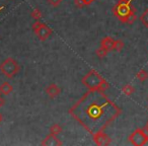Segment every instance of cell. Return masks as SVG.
I'll return each mask as SVG.
<instances>
[{"instance_id": "obj_15", "label": "cell", "mask_w": 148, "mask_h": 146, "mask_svg": "<svg viewBox=\"0 0 148 146\" xmlns=\"http://www.w3.org/2000/svg\"><path fill=\"white\" fill-rule=\"evenodd\" d=\"M140 21H141L144 27H148V8L145 9L144 12L141 14V16H140Z\"/></svg>"}, {"instance_id": "obj_19", "label": "cell", "mask_w": 148, "mask_h": 146, "mask_svg": "<svg viewBox=\"0 0 148 146\" xmlns=\"http://www.w3.org/2000/svg\"><path fill=\"white\" fill-rule=\"evenodd\" d=\"M74 3H75V5H76L78 8H82V7L86 6V5H85V3L83 2L82 0H74Z\"/></svg>"}, {"instance_id": "obj_22", "label": "cell", "mask_w": 148, "mask_h": 146, "mask_svg": "<svg viewBox=\"0 0 148 146\" xmlns=\"http://www.w3.org/2000/svg\"><path fill=\"white\" fill-rule=\"evenodd\" d=\"M5 104V101H4V99H2V97H0V108L1 107H3V105Z\"/></svg>"}, {"instance_id": "obj_25", "label": "cell", "mask_w": 148, "mask_h": 146, "mask_svg": "<svg viewBox=\"0 0 148 146\" xmlns=\"http://www.w3.org/2000/svg\"><path fill=\"white\" fill-rule=\"evenodd\" d=\"M4 8V6H0V12H1V11H2V9Z\"/></svg>"}, {"instance_id": "obj_18", "label": "cell", "mask_w": 148, "mask_h": 146, "mask_svg": "<svg viewBox=\"0 0 148 146\" xmlns=\"http://www.w3.org/2000/svg\"><path fill=\"white\" fill-rule=\"evenodd\" d=\"M108 53H109V52H108L106 49H103V48H101V47L95 51V54H97V56L99 58H101H101H105L106 56L108 55Z\"/></svg>"}, {"instance_id": "obj_2", "label": "cell", "mask_w": 148, "mask_h": 146, "mask_svg": "<svg viewBox=\"0 0 148 146\" xmlns=\"http://www.w3.org/2000/svg\"><path fill=\"white\" fill-rule=\"evenodd\" d=\"M132 0H119L113 7V13L121 23L132 25L135 23L137 15L136 9L132 6Z\"/></svg>"}, {"instance_id": "obj_3", "label": "cell", "mask_w": 148, "mask_h": 146, "mask_svg": "<svg viewBox=\"0 0 148 146\" xmlns=\"http://www.w3.org/2000/svg\"><path fill=\"white\" fill-rule=\"evenodd\" d=\"M82 84L87 89H101L103 91H106L110 88V84L105 78L101 77V75L95 70H90L82 77L81 80Z\"/></svg>"}, {"instance_id": "obj_10", "label": "cell", "mask_w": 148, "mask_h": 146, "mask_svg": "<svg viewBox=\"0 0 148 146\" xmlns=\"http://www.w3.org/2000/svg\"><path fill=\"white\" fill-rule=\"evenodd\" d=\"M114 44H115V40L111 37H106L101 40V47L106 49L108 52L113 51L114 50Z\"/></svg>"}, {"instance_id": "obj_5", "label": "cell", "mask_w": 148, "mask_h": 146, "mask_svg": "<svg viewBox=\"0 0 148 146\" xmlns=\"http://www.w3.org/2000/svg\"><path fill=\"white\" fill-rule=\"evenodd\" d=\"M129 141L135 146H143L148 142V132L145 129H136L129 136Z\"/></svg>"}, {"instance_id": "obj_8", "label": "cell", "mask_w": 148, "mask_h": 146, "mask_svg": "<svg viewBox=\"0 0 148 146\" xmlns=\"http://www.w3.org/2000/svg\"><path fill=\"white\" fill-rule=\"evenodd\" d=\"M41 144L43 146H61L62 142L57 138V135L50 134L42 141Z\"/></svg>"}, {"instance_id": "obj_14", "label": "cell", "mask_w": 148, "mask_h": 146, "mask_svg": "<svg viewBox=\"0 0 148 146\" xmlns=\"http://www.w3.org/2000/svg\"><path fill=\"white\" fill-rule=\"evenodd\" d=\"M62 127L59 125V124H53V125L50 127L49 131H50V134H53V135H58L62 132Z\"/></svg>"}, {"instance_id": "obj_17", "label": "cell", "mask_w": 148, "mask_h": 146, "mask_svg": "<svg viewBox=\"0 0 148 146\" xmlns=\"http://www.w3.org/2000/svg\"><path fill=\"white\" fill-rule=\"evenodd\" d=\"M31 16L33 17L34 19H36V21H40V19L42 17V12H41V10H40L39 8H35L33 11H32Z\"/></svg>"}, {"instance_id": "obj_6", "label": "cell", "mask_w": 148, "mask_h": 146, "mask_svg": "<svg viewBox=\"0 0 148 146\" xmlns=\"http://www.w3.org/2000/svg\"><path fill=\"white\" fill-rule=\"evenodd\" d=\"M32 29H33L34 33L36 34V36L41 41H46L53 33V31L46 23H40V21H37L36 23H34L33 25H32Z\"/></svg>"}, {"instance_id": "obj_9", "label": "cell", "mask_w": 148, "mask_h": 146, "mask_svg": "<svg viewBox=\"0 0 148 146\" xmlns=\"http://www.w3.org/2000/svg\"><path fill=\"white\" fill-rule=\"evenodd\" d=\"M46 93H47L50 99H55L56 97H58L61 93V88L55 83H51L46 88Z\"/></svg>"}, {"instance_id": "obj_16", "label": "cell", "mask_w": 148, "mask_h": 146, "mask_svg": "<svg viewBox=\"0 0 148 146\" xmlns=\"http://www.w3.org/2000/svg\"><path fill=\"white\" fill-rule=\"evenodd\" d=\"M124 42L121 41V40H117L115 41V44H114V51H117V52H121L124 48Z\"/></svg>"}, {"instance_id": "obj_1", "label": "cell", "mask_w": 148, "mask_h": 146, "mask_svg": "<svg viewBox=\"0 0 148 146\" xmlns=\"http://www.w3.org/2000/svg\"><path fill=\"white\" fill-rule=\"evenodd\" d=\"M69 114L89 134L105 131L122 114V110L105 91L88 89L69 109Z\"/></svg>"}, {"instance_id": "obj_23", "label": "cell", "mask_w": 148, "mask_h": 146, "mask_svg": "<svg viewBox=\"0 0 148 146\" xmlns=\"http://www.w3.org/2000/svg\"><path fill=\"white\" fill-rule=\"evenodd\" d=\"M2 120H3V117H2V114L0 113V123L2 122Z\"/></svg>"}, {"instance_id": "obj_26", "label": "cell", "mask_w": 148, "mask_h": 146, "mask_svg": "<svg viewBox=\"0 0 148 146\" xmlns=\"http://www.w3.org/2000/svg\"><path fill=\"white\" fill-rule=\"evenodd\" d=\"M0 95H1V93H0Z\"/></svg>"}, {"instance_id": "obj_12", "label": "cell", "mask_w": 148, "mask_h": 146, "mask_svg": "<svg viewBox=\"0 0 148 146\" xmlns=\"http://www.w3.org/2000/svg\"><path fill=\"white\" fill-rule=\"evenodd\" d=\"M134 91H135V88H134V86L131 84H126L122 87V93H123L125 95H128V97L133 95Z\"/></svg>"}, {"instance_id": "obj_24", "label": "cell", "mask_w": 148, "mask_h": 146, "mask_svg": "<svg viewBox=\"0 0 148 146\" xmlns=\"http://www.w3.org/2000/svg\"><path fill=\"white\" fill-rule=\"evenodd\" d=\"M145 130L148 132V121H147V123H146V126H145Z\"/></svg>"}, {"instance_id": "obj_13", "label": "cell", "mask_w": 148, "mask_h": 146, "mask_svg": "<svg viewBox=\"0 0 148 146\" xmlns=\"http://www.w3.org/2000/svg\"><path fill=\"white\" fill-rule=\"evenodd\" d=\"M136 77H137L138 80H140L141 82L143 81H146L148 79V72L144 69H141L137 74H136Z\"/></svg>"}, {"instance_id": "obj_21", "label": "cell", "mask_w": 148, "mask_h": 146, "mask_svg": "<svg viewBox=\"0 0 148 146\" xmlns=\"http://www.w3.org/2000/svg\"><path fill=\"white\" fill-rule=\"evenodd\" d=\"M82 1L85 3V5H89V4H91V3H92L95 0H82Z\"/></svg>"}, {"instance_id": "obj_20", "label": "cell", "mask_w": 148, "mask_h": 146, "mask_svg": "<svg viewBox=\"0 0 148 146\" xmlns=\"http://www.w3.org/2000/svg\"><path fill=\"white\" fill-rule=\"evenodd\" d=\"M48 1H49L50 4H51L52 6H54V7L60 5V3L62 2V0H48Z\"/></svg>"}, {"instance_id": "obj_11", "label": "cell", "mask_w": 148, "mask_h": 146, "mask_svg": "<svg viewBox=\"0 0 148 146\" xmlns=\"http://www.w3.org/2000/svg\"><path fill=\"white\" fill-rule=\"evenodd\" d=\"M12 90H13L12 85L8 82H3L2 84L0 85V93H1V95H8L12 93Z\"/></svg>"}, {"instance_id": "obj_4", "label": "cell", "mask_w": 148, "mask_h": 146, "mask_svg": "<svg viewBox=\"0 0 148 146\" xmlns=\"http://www.w3.org/2000/svg\"><path fill=\"white\" fill-rule=\"evenodd\" d=\"M21 70L19 64L13 58H7L0 64V72L7 78H12Z\"/></svg>"}, {"instance_id": "obj_7", "label": "cell", "mask_w": 148, "mask_h": 146, "mask_svg": "<svg viewBox=\"0 0 148 146\" xmlns=\"http://www.w3.org/2000/svg\"><path fill=\"white\" fill-rule=\"evenodd\" d=\"M92 139L93 142H95L97 145L99 146H107L110 145L112 142V139L110 138L109 135L105 133L103 131L97 132V133H95L92 135Z\"/></svg>"}]
</instances>
